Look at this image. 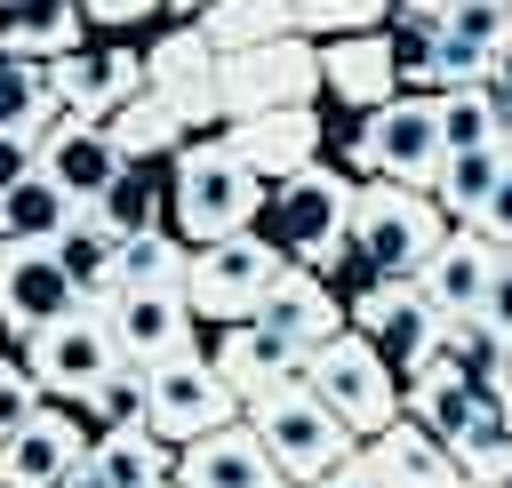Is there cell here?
Listing matches in <instances>:
<instances>
[{"label":"cell","mask_w":512,"mask_h":488,"mask_svg":"<svg viewBox=\"0 0 512 488\" xmlns=\"http://www.w3.org/2000/svg\"><path fill=\"white\" fill-rule=\"evenodd\" d=\"M352 200H360V176H352L344 160H312L304 176L272 184L256 232H264L288 264H304V272H320V280H336V288L352 296V288H360V264H352Z\"/></svg>","instance_id":"6da1fadb"},{"label":"cell","mask_w":512,"mask_h":488,"mask_svg":"<svg viewBox=\"0 0 512 488\" xmlns=\"http://www.w3.org/2000/svg\"><path fill=\"white\" fill-rule=\"evenodd\" d=\"M264 200L272 184L232 152V136H192L176 160H168V224L192 240V248H216V240H240L264 224Z\"/></svg>","instance_id":"7a4b0ae2"},{"label":"cell","mask_w":512,"mask_h":488,"mask_svg":"<svg viewBox=\"0 0 512 488\" xmlns=\"http://www.w3.org/2000/svg\"><path fill=\"white\" fill-rule=\"evenodd\" d=\"M456 224L440 216L432 192L416 184H360L352 200V264H360V288L368 280H424V264L440 256Z\"/></svg>","instance_id":"3957f363"},{"label":"cell","mask_w":512,"mask_h":488,"mask_svg":"<svg viewBox=\"0 0 512 488\" xmlns=\"http://www.w3.org/2000/svg\"><path fill=\"white\" fill-rule=\"evenodd\" d=\"M440 160H448L440 96H392V104L360 112L352 136H344V168L360 184H416V192H432Z\"/></svg>","instance_id":"277c9868"},{"label":"cell","mask_w":512,"mask_h":488,"mask_svg":"<svg viewBox=\"0 0 512 488\" xmlns=\"http://www.w3.org/2000/svg\"><path fill=\"white\" fill-rule=\"evenodd\" d=\"M304 392H320V408H336V416L360 432V448L408 416V400H400V368H392L360 328H344V336H328L320 352H304Z\"/></svg>","instance_id":"5b68a950"},{"label":"cell","mask_w":512,"mask_h":488,"mask_svg":"<svg viewBox=\"0 0 512 488\" xmlns=\"http://www.w3.org/2000/svg\"><path fill=\"white\" fill-rule=\"evenodd\" d=\"M216 104H224V128L232 120H256V112L320 104V40L288 32V40L240 48V56H216Z\"/></svg>","instance_id":"8992f818"},{"label":"cell","mask_w":512,"mask_h":488,"mask_svg":"<svg viewBox=\"0 0 512 488\" xmlns=\"http://www.w3.org/2000/svg\"><path fill=\"white\" fill-rule=\"evenodd\" d=\"M144 392H152V400H144V424H152L168 448H192V440H208V432H224V424L248 416V408L232 400V384L216 376L208 344L152 360V368H144Z\"/></svg>","instance_id":"52a82bcc"},{"label":"cell","mask_w":512,"mask_h":488,"mask_svg":"<svg viewBox=\"0 0 512 488\" xmlns=\"http://www.w3.org/2000/svg\"><path fill=\"white\" fill-rule=\"evenodd\" d=\"M288 272V256L264 240V232H240V240H216V248H192V272H184V304L200 328H240L256 320L264 288Z\"/></svg>","instance_id":"ba28073f"},{"label":"cell","mask_w":512,"mask_h":488,"mask_svg":"<svg viewBox=\"0 0 512 488\" xmlns=\"http://www.w3.org/2000/svg\"><path fill=\"white\" fill-rule=\"evenodd\" d=\"M248 424H256V440L272 448V464L296 480V488H312V480H328L336 464H352L360 456V432L336 416V408H320V392H280V400H264V408H248Z\"/></svg>","instance_id":"9c48e42d"},{"label":"cell","mask_w":512,"mask_h":488,"mask_svg":"<svg viewBox=\"0 0 512 488\" xmlns=\"http://www.w3.org/2000/svg\"><path fill=\"white\" fill-rule=\"evenodd\" d=\"M88 296H80V280L64 272V256H56V240H16V248H0V336L24 352L40 328H56V320H72Z\"/></svg>","instance_id":"30bf717a"},{"label":"cell","mask_w":512,"mask_h":488,"mask_svg":"<svg viewBox=\"0 0 512 488\" xmlns=\"http://www.w3.org/2000/svg\"><path fill=\"white\" fill-rule=\"evenodd\" d=\"M24 368L40 376V392L48 400H88L112 368H120V344H112V320H104V304H80L72 320H56V328H40L32 344H24Z\"/></svg>","instance_id":"8fae6325"},{"label":"cell","mask_w":512,"mask_h":488,"mask_svg":"<svg viewBox=\"0 0 512 488\" xmlns=\"http://www.w3.org/2000/svg\"><path fill=\"white\" fill-rule=\"evenodd\" d=\"M344 304H352V328H360L400 376L424 368L432 344H440V328H448V312L424 296V280H368V288H352Z\"/></svg>","instance_id":"7c38bea8"},{"label":"cell","mask_w":512,"mask_h":488,"mask_svg":"<svg viewBox=\"0 0 512 488\" xmlns=\"http://www.w3.org/2000/svg\"><path fill=\"white\" fill-rule=\"evenodd\" d=\"M144 80H152V96H168V104L184 112L192 136H216V128H224V104H216V48H208L200 24H160V32L144 40Z\"/></svg>","instance_id":"4fadbf2b"},{"label":"cell","mask_w":512,"mask_h":488,"mask_svg":"<svg viewBox=\"0 0 512 488\" xmlns=\"http://www.w3.org/2000/svg\"><path fill=\"white\" fill-rule=\"evenodd\" d=\"M48 80H56V104L72 120H112L120 104H136L152 88L144 80V40H88V48L56 56Z\"/></svg>","instance_id":"5bb4252c"},{"label":"cell","mask_w":512,"mask_h":488,"mask_svg":"<svg viewBox=\"0 0 512 488\" xmlns=\"http://www.w3.org/2000/svg\"><path fill=\"white\" fill-rule=\"evenodd\" d=\"M208 360H216V376L232 384V400H240V408H264V400H280V392H296V384H304V352H296V344H280L264 320L208 328Z\"/></svg>","instance_id":"9a60e30c"},{"label":"cell","mask_w":512,"mask_h":488,"mask_svg":"<svg viewBox=\"0 0 512 488\" xmlns=\"http://www.w3.org/2000/svg\"><path fill=\"white\" fill-rule=\"evenodd\" d=\"M408 96L400 88V48H392V24L384 32H344V40H320V104H344L352 120Z\"/></svg>","instance_id":"2e32d148"},{"label":"cell","mask_w":512,"mask_h":488,"mask_svg":"<svg viewBox=\"0 0 512 488\" xmlns=\"http://www.w3.org/2000/svg\"><path fill=\"white\" fill-rule=\"evenodd\" d=\"M104 320H112L120 360H136V368L200 344V320H192L184 288H112V296H104Z\"/></svg>","instance_id":"e0dca14e"},{"label":"cell","mask_w":512,"mask_h":488,"mask_svg":"<svg viewBox=\"0 0 512 488\" xmlns=\"http://www.w3.org/2000/svg\"><path fill=\"white\" fill-rule=\"evenodd\" d=\"M96 448V424L72 408V400H48L8 448H0V488H56L72 464H88Z\"/></svg>","instance_id":"ac0fdd59"},{"label":"cell","mask_w":512,"mask_h":488,"mask_svg":"<svg viewBox=\"0 0 512 488\" xmlns=\"http://www.w3.org/2000/svg\"><path fill=\"white\" fill-rule=\"evenodd\" d=\"M224 136H232V152H240L264 184H288V176H304V168L328 152V120H320V104L256 112V120H232Z\"/></svg>","instance_id":"d6986e66"},{"label":"cell","mask_w":512,"mask_h":488,"mask_svg":"<svg viewBox=\"0 0 512 488\" xmlns=\"http://www.w3.org/2000/svg\"><path fill=\"white\" fill-rule=\"evenodd\" d=\"M256 320H264L280 344H296V352H320L328 336H344V328H352V304H344V288H336V280H320V272L288 264V272L264 288Z\"/></svg>","instance_id":"ffe728a7"},{"label":"cell","mask_w":512,"mask_h":488,"mask_svg":"<svg viewBox=\"0 0 512 488\" xmlns=\"http://www.w3.org/2000/svg\"><path fill=\"white\" fill-rule=\"evenodd\" d=\"M120 168H128V160H120V144H112V128H104V120H72V112H64V120L40 136V176H48V184H64V200H72V208H96V200H104V184H112Z\"/></svg>","instance_id":"44dd1931"},{"label":"cell","mask_w":512,"mask_h":488,"mask_svg":"<svg viewBox=\"0 0 512 488\" xmlns=\"http://www.w3.org/2000/svg\"><path fill=\"white\" fill-rule=\"evenodd\" d=\"M176 488H296V480L272 464V448L256 440V424L240 416V424L176 448Z\"/></svg>","instance_id":"7402d4cb"},{"label":"cell","mask_w":512,"mask_h":488,"mask_svg":"<svg viewBox=\"0 0 512 488\" xmlns=\"http://www.w3.org/2000/svg\"><path fill=\"white\" fill-rule=\"evenodd\" d=\"M504 256L512 248H496L488 232H472V224H456L448 240H440V256L424 264V296L448 312V320H472L480 304H488V280L504 272Z\"/></svg>","instance_id":"603a6c76"},{"label":"cell","mask_w":512,"mask_h":488,"mask_svg":"<svg viewBox=\"0 0 512 488\" xmlns=\"http://www.w3.org/2000/svg\"><path fill=\"white\" fill-rule=\"evenodd\" d=\"M368 472L384 480V488H472V472L456 464V448L440 440V432H424V424H392V432H376L368 448Z\"/></svg>","instance_id":"cb8c5ba5"},{"label":"cell","mask_w":512,"mask_h":488,"mask_svg":"<svg viewBox=\"0 0 512 488\" xmlns=\"http://www.w3.org/2000/svg\"><path fill=\"white\" fill-rule=\"evenodd\" d=\"M400 400H408V424H424V432L456 440V432L472 424V408H480L488 392H480V376H472L464 360L432 352L424 368H408V376H400Z\"/></svg>","instance_id":"d4e9b609"},{"label":"cell","mask_w":512,"mask_h":488,"mask_svg":"<svg viewBox=\"0 0 512 488\" xmlns=\"http://www.w3.org/2000/svg\"><path fill=\"white\" fill-rule=\"evenodd\" d=\"M88 40H96V24L80 16V0H0V56L56 64Z\"/></svg>","instance_id":"484cf974"},{"label":"cell","mask_w":512,"mask_h":488,"mask_svg":"<svg viewBox=\"0 0 512 488\" xmlns=\"http://www.w3.org/2000/svg\"><path fill=\"white\" fill-rule=\"evenodd\" d=\"M112 240H136V232H152V224H168V160H128L112 184H104V200L88 208Z\"/></svg>","instance_id":"4316f807"},{"label":"cell","mask_w":512,"mask_h":488,"mask_svg":"<svg viewBox=\"0 0 512 488\" xmlns=\"http://www.w3.org/2000/svg\"><path fill=\"white\" fill-rule=\"evenodd\" d=\"M504 168H512V144H488V152H448V160H440V176H432L440 216H448V224H480V208L496 200Z\"/></svg>","instance_id":"83f0119b"},{"label":"cell","mask_w":512,"mask_h":488,"mask_svg":"<svg viewBox=\"0 0 512 488\" xmlns=\"http://www.w3.org/2000/svg\"><path fill=\"white\" fill-rule=\"evenodd\" d=\"M96 472L112 488H168L176 480V448L152 432V424H120V432H96Z\"/></svg>","instance_id":"f1b7e54d"},{"label":"cell","mask_w":512,"mask_h":488,"mask_svg":"<svg viewBox=\"0 0 512 488\" xmlns=\"http://www.w3.org/2000/svg\"><path fill=\"white\" fill-rule=\"evenodd\" d=\"M64 120V104H56V80H48V64H32V56H0V136H48Z\"/></svg>","instance_id":"f546056e"},{"label":"cell","mask_w":512,"mask_h":488,"mask_svg":"<svg viewBox=\"0 0 512 488\" xmlns=\"http://www.w3.org/2000/svg\"><path fill=\"white\" fill-rule=\"evenodd\" d=\"M104 128H112V144H120V160H176V152L192 144V128H184V112H176L168 96H152V88H144L136 104H120V112H112Z\"/></svg>","instance_id":"4dcf8cb0"},{"label":"cell","mask_w":512,"mask_h":488,"mask_svg":"<svg viewBox=\"0 0 512 488\" xmlns=\"http://www.w3.org/2000/svg\"><path fill=\"white\" fill-rule=\"evenodd\" d=\"M208 48L216 56H240V48H264V40H288L296 32V0H216L200 16Z\"/></svg>","instance_id":"1f68e13d"},{"label":"cell","mask_w":512,"mask_h":488,"mask_svg":"<svg viewBox=\"0 0 512 488\" xmlns=\"http://www.w3.org/2000/svg\"><path fill=\"white\" fill-rule=\"evenodd\" d=\"M184 272H192V240H184L176 224H152V232L120 240L112 288H184Z\"/></svg>","instance_id":"d6a6232c"},{"label":"cell","mask_w":512,"mask_h":488,"mask_svg":"<svg viewBox=\"0 0 512 488\" xmlns=\"http://www.w3.org/2000/svg\"><path fill=\"white\" fill-rule=\"evenodd\" d=\"M72 216H80V208L64 200V184H48V176L32 168L16 192H0V248H16V240H56Z\"/></svg>","instance_id":"836d02e7"},{"label":"cell","mask_w":512,"mask_h":488,"mask_svg":"<svg viewBox=\"0 0 512 488\" xmlns=\"http://www.w3.org/2000/svg\"><path fill=\"white\" fill-rule=\"evenodd\" d=\"M56 256H64V272L80 280V296H88V304H104V296H112V272H120V240H112V232H104L88 208H80V216L56 232Z\"/></svg>","instance_id":"e575fe53"},{"label":"cell","mask_w":512,"mask_h":488,"mask_svg":"<svg viewBox=\"0 0 512 488\" xmlns=\"http://www.w3.org/2000/svg\"><path fill=\"white\" fill-rule=\"evenodd\" d=\"M440 136H448V152H488V144H512L496 88H440Z\"/></svg>","instance_id":"d590c367"},{"label":"cell","mask_w":512,"mask_h":488,"mask_svg":"<svg viewBox=\"0 0 512 488\" xmlns=\"http://www.w3.org/2000/svg\"><path fill=\"white\" fill-rule=\"evenodd\" d=\"M448 448H456V464L472 472V488H496V480L512 472V424H504V408H496V400H480V408H472V424H464Z\"/></svg>","instance_id":"8d00e7d4"},{"label":"cell","mask_w":512,"mask_h":488,"mask_svg":"<svg viewBox=\"0 0 512 488\" xmlns=\"http://www.w3.org/2000/svg\"><path fill=\"white\" fill-rule=\"evenodd\" d=\"M392 0H296V32L304 40H344V32H384Z\"/></svg>","instance_id":"74e56055"},{"label":"cell","mask_w":512,"mask_h":488,"mask_svg":"<svg viewBox=\"0 0 512 488\" xmlns=\"http://www.w3.org/2000/svg\"><path fill=\"white\" fill-rule=\"evenodd\" d=\"M144 400H152V392H144V368H136V360H120V368L80 400V416H88L96 432H120V424H144Z\"/></svg>","instance_id":"f35d334b"},{"label":"cell","mask_w":512,"mask_h":488,"mask_svg":"<svg viewBox=\"0 0 512 488\" xmlns=\"http://www.w3.org/2000/svg\"><path fill=\"white\" fill-rule=\"evenodd\" d=\"M40 408H48V392H40V376L24 368V352H0V448H8Z\"/></svg>","instance_id":"ab89813d"},{"label":"cell","mask_w":512,"mask_h":488,"mask_svg":"<svg viewBox=\"0 0 512 488\" xmlns=\"http://www.w3.org/2000/svg\"><path fill=\"white\" fill-rule=\"evenodd\" d=\"M80 16L104 32V40H128L144 24H168V0H80Z\"/></svg>","instance_id":"60d3db41"},{"label":"cell","mask_w":512,"mask_h":488,"mask_svg":"<svg viewBox=\"0 0 512 488\" xmlns=\"http://www.w3.org/2000/svg\"><path fill=\"white\" fill-rule=\"evenodd\" d=\"M32 168H40V144L32 136H0V192H16Z\"/></svg>","instance_id":"b9f144b4"},{"label":"cell","mask_w":512,"mask_h":488,"mask_svg":"<svg viewBox=\"0 0 512 488\" xmlns=\"http://www.w3.org/2000/svg\"><path fill=\"white\" fill-rule=\"evenodd\" d=\"M480 320H488V328L512 344V256H504V272L488 280V304H480Z\"/></svg>","instance_id":"7bdbcfd3"},{"label":"cell","mask_w":512,"mask_h":488,"mask_svg":"<svg viewBox=\"0 0 512 488\" xmlns=\"http://www.w3.org/2000/svg\"><path fill=\"white\" fill-rule=\"evenodd\" d=\"M472 232H488L496 248H512V168H504V184H496V200L480 208V224H472Z\"/></svg>","instance_id":"ee69618b"},{"label":"cell","mask_w":512,"mask_h":488,"mask_svg":"<svg viewBox=\"0 0 512 488\" xmlns=\"http://www.w3.org/2000/svg\"><path fill=\"white\" fill-rule=\"evenodd\" d=\"M312 488H384L376 472H368V456H352V464H336L328 480H312Z\"/></svg>","instance_id":"f6af8a7d"},{"label":"cell","mask_w":512,"mask_h":488,"mask_svg":"<svg viewBox=\"0 0 512 488\" xmlns=\"http://www.w3.org/2000/svg\"><path fill=\"white\" fill-rule=\"evenodd\" d=\"M56 488H112V480H104V472H96V456H88V464H72Z\"/></svg>","instance_id":"bcb514c9"},{"label":"cell","mask_w":512,"mask_h":488,"mask_svg":"<svg viewBox=\"0 0 512 488\" xmlns=\"http://www.w3.org/2000/svg\"><path fill=\"white\" fill-rule=\"evenodd\" d=\"M208 8H216V0H168V24H200Z\"/></svg>","instance_id":"7dc6e473"},{"label":"cell","mask_w":512,"mask_h":488,"mask_svg":"<svg viewBox=\"0 0 512 488\" xmlns=\"http://www.w3.org/2000/svg\"><path fill=\"white\" fill-rule=\"evenodd\" d=\"M456 0H392V16H448Z\"/></svg>","instance_id":"c3c4849f"},{"label":"cell","mask_w":512,"mask_h":488,"mask_svg":"<svg viewBox=\"0 0 512 488\" xmlns=\"http://www.w3.org/2000/svg\"><path fill=\"white\" fill-rule=\"evenodd\" d=\"M496 408H504V424H512V384H504V392H496Z\"/></svg>","instance_id":"681fc988"},{"label":"cell","mask_w":512,"mask_h":488,"mask_svg":"<svg viewBox=\"0 0 512 488\" xmlns=\"http://www.w3.org/2000/svg\"><path fill=\"white\" fill-rule=\"evenodd\" d=\"M496 488H512V472H504V480H496Z\"/></svg>","instance_id":"f907efd6"},{"label":"cell","mask_w":512,"mask_h":488,"mask_svg":"<svg viewBox=\"0 0 512 488\" xmlns=\"http://www.w3.org/2000/svg\"><path fill=\"white\" fill-rule=\"evenodd\" d=\"M168 488H176V480H168Z\"/></svg>","instance_id":"816d5d0a"},{"label":"cell","mask_w":512,"mask_h":488,"mask_svg":"<svg viewBox=\"0 0 512 488\" xmlns=\"http://www.w3.org/2000/svg\"><path fill=\"white\" fill-rule=\"evenodd\" d=\"M0 344H8V336H0Z\"/></svg>","instance_id":"f5cc1de1"}]
</instances>
